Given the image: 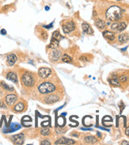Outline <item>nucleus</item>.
<instances>
[{
	"mask_svg": "<svg viewBox=\"0 0 129 145\" xmlns=\"http://www.w3.org/2000/svg\"><path fill=\"white\" fill-rule=\"evenodd\" d=\"M0 108H3V109H6V105L3 102L0 101Z\"/></svg>",
	"mask_w": 129,
	"mask_h": 145,
	"instance_id": "nucleus-34",
	"label": "nucleus"
},
{
	"mask_svg": "<svg viewBox=\"0 0 129 145\" xmlns=\"http://www.w3.org/2000/svg\"><path fill=\"white\" fill-rule=\"evenodd\" d=\"M127 27V24L124 22H114L111 25V29L113 31L116 32H121L126 29Z\"/></svg>",
	"mask_w": 129,
	"mask_h": 145,
	"instance_id": "nucleus-5",
	"label": "nucleus"
},
{
	"mask_svg": "<svg viewBox=\"0 0 129 145\" xmlns=\"http://www.w3.org/2000/svg\"><path fill=\"white\" fill-rule=\"evenodd\" d=\"M82 30L83 32L85 33V34H88V35H92L94 34V30L92 29L91 26H90L88 23L86 22H83L82 24Z\"/></svg>",
	"mask_w": 129,
	"mask_h": 145,
	"instance_id": "nucleus-13",
	"label": "nucleus"
},
{
	"mask_svg": "<svg viewBox=\"0 0 129 145\" xmlns=\"http://www.w3.org/2000/svg\"><path fill=\"white\" fill-rule=\"evenodd\" d=\"M62 61L63 63H71L72 59L70 56H68L67 54H63L62 56Z\"/></svg>",
	"mask_w": 129,
	"mask_h": 145,
	"instance_id": "nucleus-23",
	"label": "nucleus"
},
{
	"mask_svg": "<svg viewBox=\"0 0 129 145\" xmlns=\"http://www.w3.org/2000/svg\"><path fill=\"white\" fill-rule=\"evenodd\" d=\"M17 100V96L16 94H10L8 95H6L5 98L6 105H9V106H11V105L15 104Z\"/></svg>",
	"mask_w": 129,
	"mask_h": 145,
	"instance_id": "nucleus-6",
	"label": "nucleus"
},
{
	"mask_svg": "<svg viewBox=\"0 0 129 145\" xmlns=\"http://www.w3.org/2000/svg\"><path fill=\"white\" fill-rule=\"evenodd\" d=\"M59 97L54 95V94H50L44 98V102L46 104H54L59 101Z\"/></svg>",
	"mask_w": 129,
	"mask_h": 145,
	"instance_id": "nucleus-10",
	"label": "nucleus"
},
{
	"mask_svg": "<svg viewBox=\"0 0 129 145\" xmlns=\"http://www.w3.org/2000/svg\"><path fill=\"white\" fill-rule=\"evenodd\" d=\"M31 121H32V118L29 116H25L22 120V124H24L25 122H31Z\"/></svg>",
	"mask_w": 129,
	"mask_h": 145,
	"instance_id": "nucleus-27",
	"label": "nucleus"
},
{
	"mask_svg": "<svg viewBox=\"0 0 129 145\" xmlns=\"http://www.w3.org/2000/svg\"><path fill=\"white\" fill-rule=\"evenodd\" d=\"M1 34H2V35H6V31L4 29H3L1 30Z\"/></svg>",
	"mask_w": 129,
	"mask_h": 145,
	"instance_id": "nucleus-36",
	"label": "nucleus"
},
{
	"mask_svg": "<svg viewBox=\"0 0 129 145\" xmlns=\"http://www.w3.org/2000/svg\"><path fill=\"white\" fill-rule=\"evenodd\" d=\"M50 133H51V130L48 127H44V128H42L41 130V133L43 136H48L50 134Z\"/></svg>",
	"mask_w": 129,
	"mask_h": 145,
	"instance_id": "nucleus-25",
	"label": "nucleus"
},
{
	"mask_svg": "<svg viewBox=\"0 0 129 145\" xmlns=\"http://www.w3.org/2000/svg\"><path fill=\"white\" fill-rule=\"evenodd\" d=\"M56 124L59 125L60 127H63L66 124V119L63 116H60L56 120Z\"/></svg>",
	"mask_w": 129,
	"mask_h": 145,
	"instance_id": "nucleus-21",
	"label": "nucleus"
},
{
	"mask_svg": "<svg viewBox=\"0 0 129 145\" xmlns=\"http://www.w3.org/2000/svg\"><path fill=\"white\" fill-rule=\"evenodd\" d=\"M82 130H84V131H88V130H92L91 128H81Z\"/></svg>",
	"mask_w": 129,
	"mask_h": 145,
	"instance_id": "nucleus-39",
	"label": "nucleus"
},
{
	"mask_svg": "<svg viewBox=\"0 0 129 145\" xmlns=\"http://www.w3.org/2000/svg\"><path fill=\"white\" fill-rule=\"evenodd\" d=\"M51 74V70L48 68H41L38 70V75L41 78H46Z\"/></svg>",
	"mask_w": 129,
	"mask_h": 145,
	"instance_id": "nucleus-7",
	"label": "nucleus"
},
{
	"mask_svg": "<svg viewBox=\"0 0 129 145\" xmlns=\"http://www.w3.org/2000/svg\"><path fill=\"white\" fill-rule=\"evenodd\" d=\"M41 145H50L51 143H50V141H48V140H43V141L41 143Z\"/></svg>",
	"mask_w": 129,
	"mask_h": 145,
	"instance_id": "nucleus-31",
	"label": "nucleus"
},
{
	"mask_svg": "<svg viewBox=\"0 0 129 145\" xmlns=\"http://www.w3.org/2000/svg\"><path fill=\"white\" fill-rule=\"evenodd\" d=\"M108 82L109 83H110L111 85L113 86H116V87H120V84L119 83V79H117V78H110V79H108Z\"/></svg>",
	"mask_w": 129,
	"mask_h": 145,
	"instance_id": "nucleus-24",
	"label": "nucleus"
},
{
	"mask_svg": "<svg viewBox=\"0 0 129 145\" xmlns=\"http://www.w3.org/2000/svg\"><path fill=\"white\" fill-rule=\"evenodd\" d=\"M121 144L122 145H129V142H127V141H123V142H122L121 143Z\"/></svg>",
	"mask_w": 129,
	"mask_h": 145,
	"instance_id": "nucleus-37",
	"label": "nucleus"
},
{
	"mask_svg": "<svg viewBox=\"0 0 129 145\" xmlns=\"http://www.w3.org/2000/svg\"><path fill=\"white\" fill-rule=\"evenodd\" d=\"M48 124H50V122H49L48 121H44V122L41 123V126H42L43 128H44V127H48Z\"/></svg>",
	"mask_w": 129,
	"mask_h": 145,
	"instance_id": "nucleus-30",
	"label": "nucleus"
},
{
	"mask_svg": "<svg viewBox=\"0 0 129 145\" xmlns=\"http://www.w3.org/2000/svg\"><path fill=\"white\" fill-rule=\"evenodd\" d=\"M63 31L64 34H69V33L72 32L75 29V24L73 21H69L63 24Z\"/></svg>",
	"mask_w": 129,
	"mask_h": 145,
	"instance_id": "nucleus-4",
	"label": "nucleus"
},
{
	"mask_svg": "<svg viewBox=\"0 0 129 145\" xmlns=\"http://www.w3.org/2000/svg\"><path fill=\"white\" fill-rule=\"evenodd\" d=\"M25 109V105L23 102H18L14 105V111L17 112V113H20V112H23Z\"/></svg>",
	"mask_w": 129,
	"mask_h": 145,
	"instance_id": "nucleus-16",
	"label": "nucleus"
},
{
	"mask_svg": "<svg viewBox=\"0 0 129 145\" xmlns=\"http://www.w3.org/2000/svg\"><path fill=\"white\" fill-rule=\"evenodd\" d=\"M75 141L70 139H67L66 137H61L55 142V144H75Z\"/></svg>",
	"mask_w": 129,
	"mask_h": 145,
	"instance_id": "nucleus-11",
	"label": "nucleus"
},
{
	"mask_svg": "<svg viewBox=\"0 0 129 145\" xmlns=\"http://www.w3.org/2000/svg\"><path fill=\"white\" fill-rule=\"evenodd\" d=\"M0 84H1V87H2L3 89H5L6 90H8V91H14V87H10V86L7 85L5 82L2 81Z\"/></svg>",
	"mask_w": 129,
	"mask_h": 145,
	"instance_id": "nucleus-22",
	"label": "nucleus"
},
{
	"mask_svg": "<svg viewBox=\"0 0 129 145\" xmlns=\"http://www.w3.org/2000/svg\"><path fill=\"white\" fill-rule=\"evenodd\" d=\"M103 37H104L106 40H108V41H113L115 40V35L113 33L110 32V31H105L103 32Z\"/></svg>",
	"mask_w": 129,
	"mask_h": 145,
	"instance_id": "nucleus-15",
	"label": "nucleus"
},
{
	"mask_svg": "<svg viewBox=\"0 0 129 145\" xmlns=\"http://www.w3.org/2000/svg\"><path fill=\"white\" fill-rule=\"evenodd\" d=\"M59 41H60L56 40V39L51 38V43H50V44H49V46H48V48H49V49H56L58 47H59Z\"/></svg>",
	"mask_w": 129,
	"mask_h": 145,
	"instance_id": "nucleus-18",
	"label": "nucleus"
},
{
	"mask_svg": "<svg viewBox=\"0 0 129 145\" xmlns=\"http://www.w3.org/2000/svg\"><path fill=\"white\" fill-rule=\"evenodd\" d=\"M56 133H58V134H63V133H65V130L63 129L62 127H60V128H56Z\"/></svg>",
	"mask_w": 129,
	"mask_h": 145,
	"instance_id": "nucleus-29",
	"label": "nucleus"
},
{
	"mask_svg": "<svg viewBox=\"0 0 129 145\" xmlns=\"http://www.w3.org/2000/svg\"><path fill=\"white\" fill-rule=\"evenodd\" d=\"M119 81L121 83H126L127 81V75H121L119 78Z\"/></svg>",
	"mask_w": 129,
	"mask_h": 145,
	"instance_id": "nucleus-28",
	"label": "nucleus"
},
{
	"mask_svg": "<svg viewBox=\"0 0 129 145\" xmlns=\"http://www.w3.org/2000/svg\"><path fill=\"white\" fill-rule=\"evenodd\" d=\"M42 37H43V39H44V40H47V38H48V34H47V33L46 32H42Z\"/></svg>",
	"mask_w": 129,
	"mask_h": 145,
	"instance_id": "nucleus-32",
	"label": "nucleus"
},
{
	"mask_svg": "<svg viewBox=\"0 0 129 145\" xmlns=\"http://www.w3.org/2000/svg\"><path fill=\"white\" fill-rule=\"evenodd\" d=\"M84 141L86 143H90V144H94L95 143H97L98 140H97V138L94 137V136H87L85 137L84 139Z\"/></svg>",
	"mask_w": 129,
	"mask_h": 145,
	"instance_id": "nucleus-19",
	"label": "nucleus"
},
{
	"mask_svg": "<svg viewBox=\"0 0 129 145\" xmlns=\"http://www.w3.org/2000/svg\"><path fill=\"white\" fill-rule=\"evenodd\" d=\"M128 40H129V35L127 34H122L118 37V41L120 44H124L127 42Z\"/></svg>",
	"mask_w": 129,
	"mask_h": 145,
	"instance_id": "nucleus-17",
	"label": "nucleus"
},
{
	"mask_svg": "<svg viewBox=\"0 0 129 145\" xmlns=\"http://www.w3.org/2000/svg\"><path fill=\"white\" fill-rule=\"evenodd\" d=\"M98 136L99 137H101V133H98Z\"/></svg>",
	"mask_w": 129,
	"mask_h": 145,
	"instance_id": "nucleus-41",
	"label": "nucleus"
},
{
	"mask_svg": "<svg viewBox=\"0 0 129 145\" xmlns=\"http://www.w3.org/2000/svg\"><path fill=\"white\" fill-rule=\"evenodd\" d=\"M60 56H61V51L57 49H54L49 54V58L51 61H57L60 58Z\"/></svg>",
	"mask_w": 129,
	"mask_h": 145,
	"instance_id": "nucleus-9",
	"label": "nucleus"
},
{
	"mask_svg": "<svg viewBox=\"0 0 129 145\" xmlns=\"http://www.w3.org/2000/svg\"><path fill=\"white\" fill-rule=\"evenodd\" d=\"M11 140L13 141L14 144H23L24 143V141H25V136H24V134L22 133H19V134H17L15 136H13Z\"/></svg>",
	"mask_w": 129,
	"mask_h": 145,
	"instance_id": "nucleus-8",
	"label": "nucleus"
},
{
	"mask_svg": "<svg viewBox=\"0 0 129 145\" xmlns=\"http://www.w3.org/2000/svg\"><path fill=\"white\" fill-rule=\"evenodd\" d=\"M22 83L27 87H31L34 86L35 79L33 75L30 74L29 72H25V73L22 76Z\"/></svg>",
	"mask_w": 129,
	"mask_h": 145,
	"instance_id": "nucleus-3",
	"label": "nucleus"
},
{
	"mask_svg": "<svg viewBox=\"0 0 129 145\" xmlns=\"http://www.w3.org/2000/svg\"><path fill=\"white\" fill-rule=\"evenodd\" d=\"M51 38H54V39H56V40H58V41H60V38H61V35L60 34V32L58 30L55 31L52 34V37H51Z\"/></svg>",
	"mask_w": 129,
	"mask_h": 145,
	"instance_id": "nucleus-26",
	"label": "nucleus"
},
{
	"mask_svg": "<svg viewBox=\"0 0 129 145\" xmlns=\"http://www.w3.org/2000/svg\"><path fill=\"white\" fill-rule=\"evenodd\" d=\"M80 60L82 61H88V58L86 56H82L80 57Z\"/></svg>",
	"mask_w": 129,
	"mask_h": 145,
	"instance_id": "nucleus-33",
	"label": "nucleus"
},
{
	"mask_svg": "<svg viewBox=\"0 0 129 145\" xmlns=\"http://www.w3.org/2000/svg\"><path fill=\"white\" fill-rule=\"evenodd\" d=\"M38 90L42 94H50L56 90V86L51 83H43L38 87Z\"/></svg>",
	"mask_w": 129,
	"mask_h": 145,
	"instance_id": "nucleus-2",
	"label": "nucleus"
},
{
	"mask_svg": "<svg viewBox=\"0 0 129 145\" xmlns=\"http://www.w3.org/2000/svg\"><path fill=\"white\" fill-rule=\"evenodd\" d=\"M95 25L98 27V29H105V26H106V24L105 22L103 21V20H101V19H98V20H97L95 22Z\"/></svg>",
	"mask_w": 129,
	"mask_h": 145,
	"instance_id": "nucleus-20",
	"label": "nucleus"
},
{
	"mask_svg": "<svg viewBox=\"0 0 129 145\" xmlns=\"http://www.w3.org/2000/svg\"><path fill=\"white\" fill-rule=\"evenodd\" d=\"M125 134H126L127 136H129V127L126 128V130H125Z\"/></svg>",
	"mask_w": 129,
	"mask_h": 145,
	"instance_id": "nucleus-35",
	"label": "nucleus"
},
{
	"mask_svg": "<svg viewBox=\"0 0 129 145\" xmlns=\"http://www.w3.org/2000/svg\"><path fill=\"white\" fill-rule=\"evenodd\" d=\"M117 1H121V0H117Z\"/></svg>",
	"mask_w": 129,
	"mask_h": 145,
	"instance_id": "nucleus-42",
	"label": "nucleus"
},
{
	"mask_svg": "<svg viewBox=\"0 0 129 145\" xmlns=\"http://www.w3.org/2000/svg\"><path fill=\"white\" fill-rule=\"evenodd\" d=\"M44 27H45V28H51V27H52V24H51L50 25H44Z\"/></svg>",
	"mask_w": 129,
	"mask_h": 145,
	"instance_id": "nucleus-38",
	"label": "nucleus"
},
{
	"mask_svg": "<svg viewBox=\"0 0 129 145\" xmlns=\"http://www.w3.org/2000/svg\"><path fill=\"white\" fill-rule=\"evenodd\" d=\"M123 15V10L118 6H112L109 7L106 13L105 16L108 20L112 22H117L122 18Z\"/></svg>",
	"mask_w": 129,
	"mask_h": 145,
	"instance_id": "nucleus-1",
	"label": "nucleus"
},
{
	"mask_svg": "<svg viewBox=\"0 0 129 145\" xmlns=\"http://www.w3.org/2000/svg\"><path fill=\"white\" fill-rule=\"evenodd\" d=\"M45 10H46L47 11H48V10H49V7H48V6H45Z\"/></svg>",
	"mask_w": 129,
	"mask_h": 145,
	"instance_id": "nucleus-40",
	"label": "nucleus"
},
{
	"mask_svg": "<svg viewBox=\"0 0 129 145\" xmlns=\"http://www.w3.org/2000/svg\"><path fill=\"white\" fill-rule=\"evenodd\" d=\"M17 60V57L14 53H11L9 54L6 57V63L9 66H13Z\"/></svg>",
	"mask_w": 129,
	"mask_h": 145,
	"instance_id": "nucleus-12",
	"label": "nucleus"
},
{
	"mask_svg": "<svg viewBox=\"0 0 129 145\" xmlns=\"http://www.w3.org/2000/svg\"><path fill=\"white\" fill-rule=\"evenodd\" d=\"M6 78L12 82H14V83H17L18 80H17V74L15 73V72L14 71H10L7 73V75H6Z\"/></svg>",
	"mask_w": 129,
	"mask_h": 145,
	"instance_id": "nucleus-14",
	"label": "nucleus"
}]
</instances>
